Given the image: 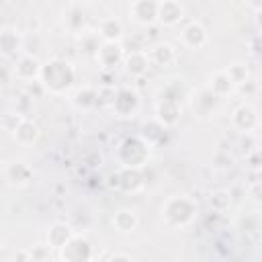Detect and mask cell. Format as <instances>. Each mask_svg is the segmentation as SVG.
<instances>
[{"label": "cell", "mask_w": 262, "mask_h": 262, "mask_svg": "<svg viewBox=\"0 0 262 262\" xmlns=\"http://www.w3.org/2000/svg\"><path fill=\"white\" fill-rule=\"evenodd\" d=\"M41 82L51 92H66L74 82V70L68 61L53 59L43 66L41 70Z\"/></svg>", "instance_id": "6da1fadb"}, {"label": "cell", "mask_w": 262, "mask_h": 262, "mask_svg": "<svg viewBox=\"0 0 262 262\" xmlns=\"http://www.w3.org/2000/svg\"><path fill=\"white\" fill-rule=\"evenodd\" d=\"M90 256H92V250H90V244L84 237H72L61 248L63 262H88Z\"/></svg>", "instance_id": "7a4b0ae2"}, {"label": "cell", "mask_w": 262, "mask_h": 262, "mask_svg": "<svg viewBox=\"0 0 262 262\" xmlns=\"http://www.w3.org/2000/svg\"><path fill=\"white\" fill-rule=\"evenodd\" d=\"M41 70H43V66L33 55H20L14 63V76L20 78V80L41 78Z\"/></svg>", "instance_id": "3957f363"}, {"label": "cell", "mask_w": 262, "mask_h": 262, "mask_svg": "<svg viewBox=\"0 0 262 262\" xmlns=\"http://www.w3.org/2000/svg\"><path fill=\"white\" fill-rule=\"evenodd\" d=\"M158 8H160V2H145V0H139V2H133L129 6V12L131 16L137 20V23H143V25H149L158 18Z\"/></svg>", "instance_id": "277c9868"}, {"label": "cell", "mask_w": 262, "mask_h": 262, "mask_svg": "<svg viewBox=\"0 0 262 262\" xmlns=\"http://www.w3.org/2000/svg\"><path fill=\"white\" fill-rule=\"evenodd\" d=\"M182 14H184V8H182L180 2H172V0L160 2L158 18H160L164 25H174V23H178V20L182 18Z\"/></svg>", "instance_id": "5b68a950"}, {"label": "cell", "mask_w": 262, "mask_h": 262, "mask_svg": "<svg viewBox=\"0 0 262 262\" xmlns=\"http://www.w3.org/2000/svg\"><path fill=\"white\" fill-rule=\"evenodd\" d=\"M96 57L100 59V63L102 66H115L121 57H123V51H121V45H119V41H104L102 43V47L98 49V53H96Z\"/></svg>", "instance_id": "8992f818"}, {"label": "cell", "mask_w": 262, "mask_h": 262, "mask_svg": "<svg viewBox=\"0 0 262 262\" xmlns=\"http://www.w3.org/2000/svg\"><path fill=\"white\" fill-rule=\"evenodd\" d=\"M182 39H184V43H186L188 47L199 49V47H203V45L207 43V31L203 29V25L190 23V25L182 31Z\"/></svg>", "instance_id": "52a82bcc"}, {"label": "cell", "mask_w": 262, "mask_h": 262, "mask_svg": "<svg viewBox=\"0 0 262 262\" xmlns=\"http://www.w3.org/2000/svg\"><path fill=\"white\" fill-rule=\"evenodd\" d=\"M12 137H14L20 145H29V143H33V141L39 137V129H37V125H35L33 121L25 119V121L12 131Z\"/></svg>", "instance_id": "ba28073f"}, {"label": "cell", "mask_w": 262, "mask_h": 262, "mask_svg": "<svg viewBox=\"0 0 262 262\" xmlns=\"http://www.w3.org/2000/svg\"><path fill=\"white\" fill-rule=\"evenodd\" d=\"M0 47L4 55H16L20 51V39L16 35V31L12 29H4L0 33Z\"/></svg>", "instance_id": "9c48e42d"}, {"label": "cell", "mask_w": 262, "mask_h": 262, "mask_svg": "<svg viewBox=\"0 0 262 262\" xmlns=\"http://www.w3.org/2000/svg\"><path fill=\"white\" fill-rule=\"evenodd\" d=\"M72 237H74V235H72L70 227L63 225V223H55V225L49 229V244H51L53 248H63Z\"/></svg>", "instance_id": "30bf717a"}, {"label": "cell", "mask_w": 262, "mask_h": 262, "mask_svg": "<svg viewBox=\"0 0 262 262\" xmlns=\"http://www.w3.org/2000/svg\"><path fill=\"white\" fill-rule=\"evenodd\" d=\"M242 121H246V123H244V131H250V129L256 125V121H258L256 111H254L252 106H239V108L233 113V123L239 127Z\"/></svg>", "instance_id": "8fae6325"}, {"label": "cell", "mask_w": 262, "mask_h": 262, "mask_svg": "<svg viewBox=\"0 0 262 262\" xmlns=\"http://www.w3.org/2000/svg\"><path fill=\"white\" fill-rule=\"evenodd\" d=\"M149 57H151L156 63L166 66V63H170V61L174 59V49H172L168 43H158V45H154V47H151Z\"/></svg>", "instance_id": "7c38bea8"}, {"label": "cell", "mask_w": 262, "mask_h": 262, "mask_svg": "<svg viewBox=\"0 0 262 262\" xmlns=\"http://www.w3.org/2000/svg\"><path fill=\"white\" fill-rule=\"evenodd\" d=\"M147 68H149V57H147V53L133 51V53L127 57V70H129L131 74H143Z\"/></svg>", "instance_id": "4fadbf2b"}, {"label": "cell", "mask_w": 262, "mask_h": 262, "mask_svg": "<svg viewBox=\"0 0 262 262\" xmlns=\"http://www.w3.org/2000/svg\"><path fill=\"white\" fill-rule=\"evenodd\" d=\"M98 35H102L106 41H119L121 37V25L119 20L115 18H106L100 23V29H98Z\"/></svg>", "instance_id": "5bb4252c"}, {"label": "cell", "mask_w": 262, "mask_h": 262, "mask_svg": "<svg viewBox=\"0 0 262 262\" xmlns=\"http://www.w3.org/2000/svg\"><path fill=\"white\" fill-rule=\"evenodd\" d=\"M113 223H115V225H117L121 231H129V229H133V227H135L137 219H135L133 211H119V213L115 215Z\"/></svg>", "instance_id": "9a60e30c"}, {"label": "cell", "mask_w": 262, "mask_h": 262, "mask_svg": "<svg viewBox=\"0 0 262 262\" xmlns=\"http://www.w3.org/2000/svg\"><path fill=\"white\" fill-rule=\"evenodd\" d=\"M111 262H131V260H129L125 254H117V256L111 258Z\"/></svg>", "instance_id": "2e32d148"}, {"label": "cell", "mask_w": 262, "mask_h": 262, "mask_svg": "<svg viewBox=\"0 0 262 262\" xmlns=\"http://www.w3.org/2000/svg\"><path fill=\"white\" fill-rule=\"evenodd\" d=\"M256 23H258V27L262 29V8H260V10L256 12Z\"/></svg>", "instance_id": "e0dca14e"}]
</instances>
